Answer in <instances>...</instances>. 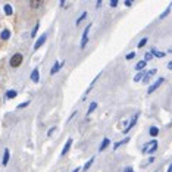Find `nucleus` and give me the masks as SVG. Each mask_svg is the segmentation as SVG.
Returning a JSON list of instances; mask_svg holds the SVG:
<instances>
[{"mask_svg": "<svg viewBox=\"0 0 172 172\" xmlns=\"http://www.w3.org/2000/svg\"><path fill=\"white\" fill-rule=\"evenodd\" d=\"M156 149H157V141H156V140H152L150 143L144 144L141 150H143V153H155Z\"/></svg>", "mask_w": 172, "mask_h": 172, "instance_id": "1", "label": "nucleus"}, {"mask_svg": "<svg viewBox=\"0 0 172 172\" xmlns=\"http://www.w3.org/2000/svg\"><path fill=\"white\" fill-rule=\"evenodd\" d=\"M9 63H10L12 68H18V66L22 63V54H21V53H15V54L10 57V62H9Z\"/></svg>", "mask_w": 172, "mask_h": 172, "instance_id": "2", "label": "nucleus"}, {"mask_svg": "<svg viewBox=\"0 0 172 172\" xmlns=\"http://www.w3.org/2000/svg\"><path fill=\"white\" fill-rule=\"evenodd\" d=\"M90 28H91V24H88L86 27V30H84V33H83V38H81V49H84L86 47L87 41H88V31H90Z\"/></svg>", "mask_w": 172, "mask_h": 172, "instance_id": "3", "label": "nucleus"}, {"mask_svg": "<svg viewBox=\"0 0 172 172\" xmlns=\"http://www.w3.org/2000/svg\"><path fill=\"white\" fill-rule=\"evenodd\" d=\"M163 81H165V78H159V80H157V81H156V83H155L153 86L149 87V90H147V94H152V93H153L155 90H157L159 87L162 86V83H163Z\"/></svg>", "mask_w": 172, "mask_h": 172, "instance_id": "4", "label": "nucleus"}, {"mask_svg": "<svg viewBox=\"0 0 172 172\" xmlns=\"http://www.w3.org/2000/svg\"><path fill=\"white\" fill-rule=\"evenodd\" d=\"M46 40H47V36H46V34H43V36H41V37L37 40V41H36V44H34V50H38V49H40V47L46 43Z\"/></svg>", "mask_w": 172, "mask_h": 172, "instance_id": "5", "label": "nucleus"}, {"mask_svg": "<svg viewBox=\"0 0 172 172\" xmlns=\"http://www.w3.org/2000/svg\"><path fill=\"white\" fill-rule=\"evenodd\" d=\"M9 159H10V152H9V149H6V150L3 152V160H1V166H7Z\"/></svg>", "mask_w": 172, "mask_h": 172, "instance_id": "6", "label": "nucleus"}, {"mask_svg": "<svg viewBox=\"0 0 172 172\" xmlns=\"http://www.w3.org/2000/svg\"><path fill=\"white\" fill-rule=\"evenodd\" d=\"M71 146H72V138H68V141H66V144L63 146V149H62V156H65L68 152H69V149H71Z\"/></svg>", "mask_w": 172, "mask_h": 172, "instance_id": "7", "label": "nucleus"}, {"mask_svg": "<svg viewBox=\"0 0 172 172\" xmlns=\"http://www.w3.org/2000/svg\"><path fill=\"white\" fill-rule=\"evenodd\" d=\"M62 65H63L62 62H54V65H53V66H52V69H50V74H52V75H54L56 72H59V69H60V66H62Z\"/></svg>", "mask_w": 172, "mask_h": 172, "instance_id": "8", "label": "nucleus"}, {"mask_svg": "<svg viewBox=\"0 0 172 172\" xmlns=\"http://www.w3.org/2000/svg\"><path fill=\"white\" fill-rule=\"evenodd\" d=\"M138 116H140L138 113L132 116V119H131V122H129V125H128V127H127V128H125V129H124V132H128L129 129H131V128H132V127H134V125H135V122H137V119H138Z\"/></svg>", "mask_w": 172, "mask_h": 172, "instance_id": "9", "label": "nucleus"}, {"mask_svg": "<svg viewBox=\"0 0 172 172\" xmlns=\"http://www.w3.org/2000/svg\"><path fill=\"white\" fill-rule=\"evenodd\" d=\"M38 80H40L38 69H34V71L31 72V81H33V83H38Z\"/></svg>", "mask_w": 172, "mask_h": 172, "instance_id": "10", "label": "nucleus"}, {"mask_svg": "<svg viewBox=\"0 0 172 172\" xmlns=\"http://www.w3.org/2000/svg\"><path fill=\"white\" fill-rule=\"evenodd\" d=\"M153 54H155L156 57H165V53H163V52H159V50H156L155 47L152 49V56H153Z\"/></svg>", "mask_w": 172, "mask_h": 172, "instance_id": "11", "label": "nucleus"}, {"mask_svg": "<svg viewBox=\"0 0 172 172\" xmlns=\"http://www.w3.org/2000/svg\"><path fill=\"white\" fill-rule=\"evenodd\" d=\"M109 144H110V140H109V138H105V140H103V143L100 144L99 150H100V152H102V150H105V149H106V147H107Z\"/></svg>", "mask_w": 172, "mask_h": 172, "instance_id": "12", "label": "nucleus"}, {"mask_svg": "<svg viewBox=\"0 0 172 172\" xmlns=\"http://www.w3.org/2000/svg\"><path fill=\"white\" fill-rule=\"evenodd\" d=\"M96 107H97V103H96V102H93V103L90 105V107H88V110H87V115L90 116V113H93V112L96 110Z\"/></svg>", "mask_w": 172, "mask_h": 172, "instance_id": "13", "label": "nucleus"}, {"mask_svg": "<svg viewBox=\"0 0 172 172\" xmlns=\"http://www.w3.org/2000/svg\"><path fill=\"white\" fill-rule=\"evenodd\" d=\"M0 37H1V40H7V38L10 37V33H9L7 30H3L1 34H0Z\"/></svg>", "mask_w": 172, "mask_h": 172, "instance_id": "14", "label": "nucleus"}, {"mask_svg": "<svg viewBox=\"0 0 172 172\" xmlns=\"http://www.w3.org/2000/svg\"><path fill=\"white\" fill-rule=\"evenodd\" d=\"M16 91L15 90H9L7 93H6V99H13V97H16Z\"/></svg>", "mask_w": 172, "mask_h": 172, "instance_id": "15", "label": "nucleus"}, {"mask_svg": "<svg viewBox=\"0 0 172 172\" xmlns=\"http://www.w3.org/2000/svg\"><path fill=\"white\" fill-rule=\"evenodd\" d=\"M144 74H146L144 71H141L140 74H137V75L134 77V81H135V83H138V81H141V80H143V77H144Z\"/></svg>", "mask_w": 172, "mask_h": 172, "instance_id": "16", "label": "nucleus"}, {"mask_svg": "<svg viewBox=\"0 0 172 172\" xmlns=\"http://www.w3.org/2000/svg\"><path fill=\"white\" fill-rule=\"evenodd\" d=\"M3 9H4V13H6V15H12V13H13V12H12V6H10V4H4V7H3Z\"/></svg>", "mask_w": 172, "mask_h": 172, "instance_id": "17", "label": "nucleus"}, {"mask_svg": "<svg viewBox=\"0 0 172 172\" xmlns=\"http://www.w3.org/2000/svg\"><path fill=\"white\" fill-rule=\"evenodd\" d=\"M144 66H146V62L141 60V62H138V63L135 65V69H137V71H141V69H144Z\"/></svg>", "mask_w": 172, "mask_h": 172, "instance_id": "18", "label": "nucleus"}, {"mask_svg": "<svg viewBox=\"0 0 172 172\" xmlns=\"http://www.w3.org/2000/svg\"><path fill=\"white\" fill-rule=\"evenodd\" d=\"M149 132H150V135H152V137H156V135L159 134V129H157V127H152Z\"/></svg>", "mask_w": 172, "mask_h": 172, "instance_id": "19", "label": "nucleus"}, {"mask_svg": "<svg viewBox=\"0 0 172 172\" xmlns=\"http://www.w3.org/2000/svg\"><path fill=\"white\" fill-rule=\"evenodd\" d=\"M86 16H87V12H86V10H84V12L81 13V16H80V18L77 19V25H80V24H81V22H83V21L86 19Z\"/></svg>", "mask_w": 172, "mask_h": 172, "instance_id": "20", "label": "nucleus"}, {"mask_svg": "<svg viewBox=\"0 0 172 172\" xmlns=\"http://www.w3.org/2000/svg\"><path fill=\"white\" fill-rule=\"evenodd\" d=\"M128 141H129V138H128V137H127L125 140H121V141H118V143L115 144V147H113V149H118L119 146H122V144H125V143H128Z\"/></svg>", "mask_w": 172, "mask_h": 172, "instance_id": "21", "label": "nucleus"}, {"mask_svg": "<svg viewBox=\"0 0 172 172\" xmlns=\"http://www.w3.org/2000/svg\"><path fill=\"white\" fill-rule=\"evenodd\" d=\"M30 6L31 7H40V6H43V1H30Z\"/></svg>", "mask_w": 172, "mask_h": 172, "instance_id": "22", "label": "nucleus"}, {"mask_svg": "<svg viewBox=\"0 0 172 172\" xmlns=\"http://www.w3.org/2000/svg\"><path fill=\"white\" fill-rule=\"evenodd\" d=\"M169 12H171V4H169V6L166 7V10H165V12H163V13L160 15V19H163V18H166V16L169 15Z\"/></svg>", "mask_w": 172, "mask_h": 172, "instance_id": "23", "label": "nucleus"}, {"mask_svg": "<svg viewBox=\"0 0 172 172\" xmlns=\"http://www.w3.org/2000/svg\"><path fill=\"white\" fill-rule=\"evenodd\" d=\"M93 162H94V157H91V159H90V160L87 162L86 165H84V168H83V171H87V169H88V168H90V166L93 165Z\"/></svg>", "mask_w": 172, "mask_h": 172, "instance_id": "24", "label": "nucleus"}, {"mask_svg": "<svg viewBox=\"0 0 172 172\" xmlns=\"http://www.w3.org/2000/svg\"><path fill=\"white\" fill-rule=\"evenodd\" d=\"M147 40H149L147 37L141 38V40H140V43H138V47H144V46H146V43H147Z\"/></svg>", "mask_w": 172, "mask_h": 172, "instance_id": "25", "label": "nucleus"}, {"mask_svg": "<svg viewBox=\"0 0 172 172\" xmlns=\"http://www.w3.org/2000/svg\"><path fill=\"white\" fill-rule=\"evenodd\" d=\"M152 57H153V56H152V53H146V54H144V62L147 63L149 60H152Z\"/></svg>", "mask_w": 172, "mask_h": 172, "instance_id": "26", "label": "nucleus"}, {"mask_svg": "<svg viewBox=\"0 0 172 172\" xmlns=\"http://www.w3.org/2000/svg\"><path fill=\"white\" fill-rule=\"evenodd\" d=\"M38 27H40V25H38V22H37V24H36V27H34V30H33V33H31V37H36V33H37Z\"/></svg>", "mask_w": 172, "mask_h": 172, "instance_id": "27", "label": "nucleus"}, {"mask_svg": "<svg viewBox=\"0 0 172 172\" xmlns=\"http://www.w3.org/2000/svg\"><path fill=\"white\" fill-rule=\"evenodd\" d=\"M30 105V102H24V103H21L19 106H18V109H24V107H27Z\"/></svg>", "mask_w": 172, "mask_h": 172, "instance_id": "28", "label": "nucleus"}, {"mask_svg": "<svg viewBox=\"0 0 172 172\" xmlns=\"http://www.w3.org/2000/svg\"><path fill=\"white\" fill-rule=\"evenodd\" d=\"M134 56H135V53H134V52H131V53H128V54H127V57H125V59H127V60H131Z\"/></svg>", "mask_w": 172, "mask_h": 172, "instance_id": "29", "label": "nucleus"}, {"mask_svg": "<svg viewBox=\"0 0 172 172\" xmlns=\"http://www.w3.org/2000/svg\"><path fill=\"white\" fill-rule=\"evenodd\" d=\"M110 6H112V7L118 6V1H116V0H112V1H110Z\"/></svg>", "mask_w": 172, "mask_h": 172, "instance_id": "30", "label": "nucleus"}, {"mask_svg": "<svg viewBox=\"0 0 172 172\" xmlns=\"http://www.w3.org/2000/svg\"><path fill=\"white\" fill-rule=\"evenodd\" d=\"M124 172H134V169H132L131 166H127V168L124 169Z\"/></svg>", "mask_w": 172, "mask_h": 172, "instance_id": "31", "label": "nucleus"}, {"mask_svg": "<svg viewBox=\"0 0 172 172\" xmlns=\"http://www.w3.org/2000/svg\"><path fill=\"white\" fill-rule=\"evenodd\" d=\"M54 129H56V128H50V129H49V132H47V135H49V137H50V135H52V134H53V131H54Z\"/></svg>", "mask_w": 172, "mask_h": 172, "instance_id": "32", "label": "nucleus"}, {"mask_svg": "<svg viewBox=\"0 0 172 172\" xmlns=\"http://www.w3.org/2000/svg\"><path fill=\"white\" fill-rule=\"evenodd\" d=\"M80 169H81V168H75V169H74L72 172H80Z\"/></svg>", "mask_w": 172, "mask_h": 172, "instance_id": "33", "label": "nucleus"}, {"mask_svg": "<svg viewBox=\"0 0 172 172\" xmlns=\"http://www.w3.org/2000/svg\"><path fill=\"white\" fill-rule=\"evenodd\" d=\"M168 172H172V166H171V165L168 166Z\"/></svg>", "mask_w": 172, "mask_h": 172, "instance_id": "34", "label": "nucleus"}]
</instances>
